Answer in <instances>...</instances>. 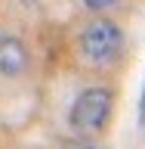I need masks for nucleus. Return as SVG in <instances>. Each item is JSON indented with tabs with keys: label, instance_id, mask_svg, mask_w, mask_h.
I'll return each mask as SVG.
<instances>
[{
	"label": "nucleus",
	"instance_id": "obj_1",
	"mask_svg": "<svg viewBox=\"0 0 145 149\" xmlns=\"http://www.w3.org/2000/svg\"><path fill=\"white\" fill-rule=\"evenodd\" d=\"M77 50L90 65H111L124 53V31L111 19H93L77 34Z\"/></svg>",
	"mask_w": 145,
	"mask_h": 149
},
{
	"label": "nucleus",
	"instance_id": "obj_2",
	"mask_svg": "<svg viewBox=\"0 0 145 149\" xmlns=\"http://www.w3.org/2000/svg\"><path fill=\"white\" fill-rule=\"evenodd\" d=\"M114 112V90L111 87H87L74 96L68 109V124L77 134H99L108 127Z\"/></svg>",
	"mask_w": 145,
	"mask_h": 149
},
{
	"label": "nucleus",
	"instance_id": "obj_3",
	"mask_svg": "<svg viewBox=\"0 0 145 149\" xmlns=\"http://www.w3.org/2000/svg\"><path fill=\"white\" fill-rule=\"evenodd\" d=\"M28 68V47L12 34H0V74H22Z\"/></svg>",
	"mask_w": 145,
	"mask_h": 149
},
{
	"label": "nucleus",
	"instance_id": "obj_4",
	"mask_svg": "<svg viewBox=\"0 0 145 149\" xmlns=\"http://www.w3.org/2000/svg\"><path fill=\"white\" fill-rule=\"evenodd\" d=\"M87 9H93V13H102V9H108V6H114L118 0H80Z\"/></svg>",
	"mask_w": 145,
	"mask_h": 149
},
{
	"label": "nucleus",
	"instance_id": "obj_5",
	"mask_svg": "<svg viewBox=\"0 0 145 149\" xmlns=\"http://www.w3.org/2000/svg\"><path fill=\"white\" fill-rule=\"evenodd\" d=\"M62 149H102V146H96V143H90V140H68Z\"/></svg>",
	"mask_w": 145,
	"mask_h": 149
}]
</instances>
